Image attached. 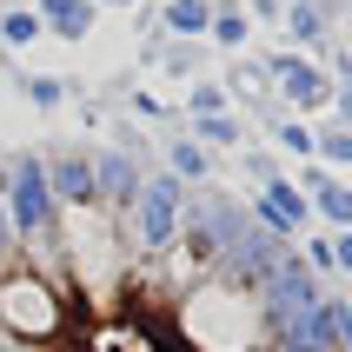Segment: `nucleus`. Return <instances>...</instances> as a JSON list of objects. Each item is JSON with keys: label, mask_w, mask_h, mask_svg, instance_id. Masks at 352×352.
Here are the masks:
<instances>
[{"label": "nucleus", "mask_w": 352, "mask_h": 352, "mask_svg": "<svg viewBox=\"0 0 352 352\" xmlns=\"http://www.w3.org/2000/svg\"><path fill=\"white\" fill-rule=\"evenodd\" d=\"M166 326L186 352H273V326H266L259 293L226 273H206L186 293H173Z\"/></svg>", "instance_id": "nucleus-1"}, {"label": "nucleus", "mask_w": 352, "mask_h": 352, "mask_svg": "<svg viewBox=\"0 0 352 352\" xmlns=\"http://www.w3.org/2000/svg\"><path fill=\"white\" fill-rule=\"evenodd\" d=\"M120 233H126V253H140V259L173 253L179 233H186V186H179L166 166L146 173L133 186V199L120 206Z\"/></svg>", "instance_id": "nucleus-2"}, {"label": "nucleus", "mask_w": 352, "mask_h": 352, "mask_svg": "<svg viewBox=\"0 0 352 352\" xmlns=\"http://www.w3.org/2000/svg\"><path fill=\"white\" fill-rule=\"evenodd\" d=\"M266 80H273V100H279V113H326L333 107V74L319 67L313 54H266Z\"/></svg>", "instance_id": "nucleus-3"}, {"label": "nucleus", "mask_w": 352, "mask_h": 352, "mask_svg": "<svg viewBox=\"0 0 352 352\" xmlns=\"http://www.w3.org/2000/svg\"><path fill=\"white\" fill-rule=\"evenodd\" d=\"M54 186H47V160H14V173H7V219H14V233H40V226H54Z\"/></svg>", "instance_id": "nucleus-4"}, {"label": "nucleus", "mask_w": 352, "mask_h": 352, "mask_svg": "<svg viewBox=\"0 0 352 352\" xmlns=\"http://www.w3.org/2000/svg\"><path fill=\"white\" fill-rule=\"evenodd\" d=\"M219 87L233 94V107H253L259 120H279L273 80H266V60H246V54H233V67H226V80H219Z\"/></svg>", "instance_id": "nucleus-5"}, {"label": "nucleus", "mask_w": 352, "mask_h": 352, "mask_svg": "<svg viewBox=\"0 0 352 352\" xmlns=\"http://www.w3.org/2000/svg\"><path fill=\"white\" fill-rule=\"evenodd\" d=\"M47 186H54V206H94L100 186H94V153H60L47 166Z\"/></svg>", "instance_id": "nucleus-6"}, {"label": "nucleus", "mask_w": 352, "mask_h": 352, "mask_svg": "<svg viewBox=\"0 0 352 352\" xmlns=\"http://www.w3.org/2000/svg\"><path fill=\"white\" fill-rule=\"evenodd\" d=\"M94 186H100V206H126L133 199V186H140V166H133V153H94Z\"/></svg>", "instance_id": "nucleus-7"}, {"label": "nucleus", "mask_w": 352, "mask_h": 352, "mask_svg": "<svg viewBox=\"0 0 352 352\" xmlns=\"http://www.w3.org/2000/svg\"><path fill=\"white\" fill-rule=\"evenodd\" d=\"M279 27H286V40L299 47H326V27H333V7L326 0H286V14H279Z\"/></svg>", "instance_id": "nucleus-8"}, {"label": "nucleus", "mask_w": 352, "mask_h": 352, "mask_svg": "<svg viewBox=\"0 0 352 352\" xmlns=\"http://www.w3.org/2000/svg\"><path fill=\"white\" fill-rule=\"evenodd\" d=\"M206 27H213V0H166L160 7V34L173 40H206Z\"/></svg>", "instance_id": "nucleus-9"}, {"label": "nucleus", "mask_w": 352, "mask_h": 352, "mask_svg": "<svg viewBox=\"0 0 352 352\" xmlns=\"http://www.w3.org/2000/svg\"><path fill=\"white\" fill-rule=\"evenodd\" d=\"M40 27H54L60 40H87V27H94V0H34Z\"/></svg>", "instance_id": "nucleus-10"}, {"label": "nucleus", "mask_w": 352, "mask_h": 352, "mask_svg": "<svg viewBox=\"0 0 352 352\" xmlns=\"http://www.w3.org/2000/svg\"><path fill=\"white\" fill-rule=\"evenodd\" d=\"M206 40L226 47V54H246V47H253V20H246V7H239V0H213V27H206Z\"/></svg>", "instance_id": "nucleus-11"}, {"label": "nucleus", "mask_w": 352, "mask_h": 352, "mask_svg": "<svg viewBox=\"0 0 352 352\" xmlns=\"http://www.w3.org/2000/svg\"><path fill=\"white\" fill-rule=\"evenodd\" d=\"M193 140L206 153H246V120L239 113H206V120H193Z\"/></svg>", "instance_id": "nucleus-12"}, {"label": "nucleus", "mask_w": 352, "mask_h": 352, "mask_svg": "<svg viewBox=\"0 0 352 352\" xmlns=\"http://www.w3.org/2000/svg\"><path fill=\"white\" fill-rule=\"evenodd\" d=\"M166 173H173L179 186H186V179H193V186H199V179L213 173V153H206V146H199L193 133H179L173 146H166Z\"/></svg>", "instance_id": "nucleus-13"}, {"label": "nucleus", "mask_w": 352, "mask_h": 352, "mask_svg": "<svg viewBox=\"0 0 352 352\" xmlns=\"http://www.w3.org/2000/svg\"><path fill=\"white\" fill-rule=\"evenodd\" d=\"M313 160L319 166H326V173H346L352 166V126H333V120H326V126H313Z\"/></svg>", "instance_id": "nucleus-14"}, {"label": "nucleus", "mask_w": 352, "mask_h": 352, "mask_svg": "<svg viewBox=\"0 0 352 352\" xmlns=\"http://www.w3.org/2000/svg\"><path fill=\"white\" fill-rule=\"evenodd\" d=\"M273 126V140H279V153H293V160H313V120H299V113H279V120H266Z\"/></svg>", "instance_id": "nucleus-15"}, {"label": "nucleus", "mask_w": 352, "mask_h": 352, "mask_svg": "<svg viewBox=\"0 0 352 352\" xmlns=\"http://www.w3.org/2000/svg\"><path fill=\"white\" fill-rule=\"evenodd\" d=\"M206 113H239L233 94H226L219 80H193V87H186V120H206Z\"/></svg>", "instance_id": "nucleus-16"}, {"label": "nucleus", "mask_w": 352, "mask_h": 352, "mask_svg": "<svg viewBox=\"0 0 352 352\" xmlns=\"http://www.w3.org/2000/svg\"><path fill=\"white\" fill-rule=\"evenodd\" d=\"M299 266H306V273L313 279H326V273H339V259H333V233H326V226H313V233H299Z\"/></svg>", "instance_id": "nucleus-17"}, {"label": "nucleus", "mask_w": 352, "mask_h": 352, "mask_svg": "<svg viewBox=\"0 0 352 352\" xmlns=\"http://www.w3.org/2000/svg\"><path fill=\"white\" fill-rule=\"evenodd\" d=\"M326 333L339 352H352V299H326Z\"/></svg>", "instance_id": "nucleus-18"}, {"label": "nucleus", "mask_w": 352, "mask_h": 352, "mask_svg": "<svg viewBox=\"0 0 352 352\" xmlns=\"http://www.w3.org/2000/svg\"><path fill=\"white\" fill-rule=\"evenodd\" d=\"M0 40H7V47L40 40V14H0Z\"/></svg>", "instance_id": "nucleus-19"}, {"label": "nucleus", "mask_w": 352, "mask_h": 352, "mask_svg": "<svg viewBox=\"0 0 352 352\" xmlns=\"http://www.w3.org/2000/svg\"><path fill=\"white\" fill-rule=\"evenodd\" d=\"M60 94H67V87H60L54 74H34V80H27V100H34V107H60Z\"/></svg>", "instance_id": "nucleus-20"}, {"label": "nucleus", "mask_w": 352, "mask_h": 352, "mask_svg": "<svg viewBox=\"0 0 352 352\" xmlns=\"http://www.w3.org/2000/svg\"><path fill=\"white\" fill-rule=\"evenodd\" d=\"M333 126H352V80H333Z\"/></svg>", "instance_id": "nucleus-21"}, {"label": "nucleus", "mask_w": 352, "mask_h": 352, "mask_svg": "<svg viewBox=\"0 0 352 352\" xmlns=\"http://www.w3.org/2000/svg\"><path fill=\"white\" fill-rule=\"evenodd\" d=\"M160 60H166V74H193V67H199V47H193V54H186V47H166Z\"/></svg>", "instance_id": "nucleus-22"}, {"label": "nucleus", "mask_w": 352, "mask_h": 352, "mask_svg": "<svg viewBox=\"0 0 352 352\" xmlns=\"http://www.w3.org/2000/svg\"><path fill=\"white\" fill-rule=\"evenodd\" d=\"M239 7H246V20H279L286 14V0H239Z\"/></svg>", "instance_id": "nucleus-23"}, {"label": "nucleus", "mask_w": 352, "mask_h": 352, "mask_svg": "<svg viewBox=\"0 0 352 352\" xmlns=\"http://www.w3.org/2000/svg\"><path fill=\"white\" fill-rule=\"evenodd\" d=\"M333 259H339V273L352 279V226H346V233H333Z\"/></svg>", "instance_id": "nucleus-24"}, {"label": "nucleus", "mask_w": 352, "mask_h": 352, "mask_svg": "<svg viewBox=\"0 0 352 352\" xmlns=\"http://www.w3.org/2000/svg\"><path fill=\"white\" fill-rule=\"evenodd\" d=\"M133 113H146V120H166V100H153V94H133Z\"/></svg>", "instance_id": "nucleus-25"}, {"label": "nucleus", "mask_w": 352, "mask_h": 352, "mask_svg": "<svg viewBox=\"0 0 352 352\" xmlns=\"http://www.w3.org/2000/svg\"><path fill=\"white\" fill-rule=\"evenodd\" d=\"M107 7H140V0H107Z\"/></svg>", "instance_id": "nucleus-26"}]
</instances>
